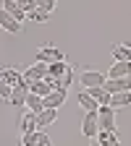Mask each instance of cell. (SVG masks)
<instances>
[{
  "label": "cell",
  "mask_w": 131,
  "mask_h": 146,
  "mask_svg": "<svg viewBox=\"0 0 131 146\" xmlns=\"http://www.w3.org/2000/svg\"><path fill=\"white\" fill-rule=\"evenodd\" d=\"M126 47H128V50H131V39H128V42H126Z\"/></svg>",
  "instance_id": "obj_29"
},
{
  "label": "cell",
  "mask_w": 131,
  "mask_h": 146,
  "mask_svg": "<svg viewBox=\"0 0 131 146\" xmlns=\"http://www.w3.org/2000/svg\"><path fill=\"white\" fill-rule=\"evenodd\" d=\"M47 78V65L45 63H34L24 70V81L26 84H34V81H45Z\"/></svg>",
  "instance_id": "obj_5"
},
{
  "label": "cell",
  "mask_w": 131,
  "mask_h": 146,
  "mask_svg": "<svg viewBox=\"0 0 131 146\" xmlns=\"http://www.w3.org/2000/svg\"><path fill=\"white\" fill-rule=\"evenodd\" d=\"M29 91H32V94H37V97H42V99L52 94V89H50L47 81H34V84H29Z\"/></svg>",
  "instance_id": "obj_18"
},
{
  "label": "cell",
  "mask_w": 131,
  "mask_h": 146,
  "mask_svg": "<svg viewBox=\"0 0 131 146\" xmlns=\"http://www.w3.org/2000/svg\"><path fill=\"white\" fill-rule=\"evenodd\" d=\"M37 146H52V143H50V136H47L45 131H40V143H37Z\"/></svg>",
  "instance_id": "obj_28"
},
{
  "label": "cell",
  "mask_w": 131,
  "mask_h": 146,
  "mask_svg": "<svg viewBox=\"0 0 131 146\" xmlns=\"http://www.w3.org/2000/svg\"><path fill=\"white\" fill-rule=\"evenodd\" d=\"M110 107H113V110L131 107V91H123V94H113V99H110Z\"/></svg>",
  "instance_id": "obj_20"
},
{
  "label": "cell",
  "mask_w": 131,
  "mask_h": 146,
  "mask_svg": "<svg viewBox=\"0 0 131 146\" xmlns=\"http://www.w3.org/2000/svg\"><path fill=\"white\" fill-rule=\"evenodd\" d=\"M107 81V73H100V70H81L79 73V84H81V91L87 89H97V86H105Z\"/></svg>",
  "instance_id": "obj_1"
},
{
  "label": "cell",
  "mask_w": 131,
  "mask_h": 146,
  "mask_svg": "<svg viewBox=\"0 0 131 146\" xmlns=\"http://www.w3.org/2000/svg\"><path fill=\"white\" fill-rule=\"evenodd\" d=\"M26 110H29V112H34V115H40L42 110H45V99L29 91V97H26Z\"/></svg>",
  "instance_id": "obj_17"
},
{
  "label": "cell",
  "mask_w": 131,
  "mask_h": 146,
  "mask_svg": "<svg viewBox=\"0 0 131 146\" xmlns=\"http://www.w3.org/2000/svg\"><path fill=\"white\" fill-rule=\"evenodd\" d=\"M113 58L116 63H131V50L126 44H113Z\"/></svg>",
  "instance_id": "obj_19"
},
{
  "label": "cell",
  "mask_w": 131,
  "mask_h": 146,
  "mask_svg": "<svg viewBox=\"0 0 131 146\" xmlns=\"http://www.w3.org/2000/svg\"><path fill=\"white\" fill-rule=\"evenodd\" d=\"M68 68H71L68 63H52V65H47V76H52V78L60 81L66 73H68Z\"/></svg>",
  "instance_id": "obj_21"
},
{
  "label": "cell",
  "mask_w": 131,
  "mask_h": 146,
  "mask_svg": "<svg viewBox=\"0 0 131 146\" xmlns=\"http://www.w3.org/2000/svg\"><path fill=\"white\" fill-rule=\"evenodd\" d=\"M97 123H100V131H116V110L113 107H100L97 110Z\"/></svg>",
  "instance_id": "obj_4"
},
{
  "label": "cell",
  "mask_w": 131,
  "mask_h": 146,
  "mask_svg": "<svg viewBox=\"0 0 131 146\" xmlns=\"http://www.w3.org/2000/svg\"><path fill=\"white\" fill-rule=\"evenodd\" d=\"M26 97H29V84L24 81L21 86H16L13 89V94H11V107H26Z\"/></svg>",
  "instance_id": "obj_8"
},
{
  "label": "cell",
  "mask_w": 131,
  "mask_h": 146,
  "mask_svg": "<svg viewBox=\"0 0 131 146\" xmlns=\"http://www.w3.org/2000/svg\"><path fill=\"white\" fill-rule=\"evenodd\" d=\"M73 78H76V73H73V68H68V73L60 78V89H63V91H68V86L73 84Z\"/></svg>",
  "instance_id": "obj_24"
},
{
  "label": "cell",
  "mask_w": 131,
  "mask_h": 146,
  "mask_svg": "<svg viewBox=\"0 0 131 146\" xmlns=\"http://www.w3.org/2000/svg\"><path fill=\"white\" fill-rule=\"evenodd\" d=\"M87 94L95 99L100 107H110V99H113V94L105 89V86H97V89H87Z\"/></svg>",
  "instance_id": "obj_10"
},
{
  "label": "cell",
  "mask_w": 131,
  "mask_h": 146,
  "mask_svg": "<svg viewBox=\"0 0 131 146\" xmlns=\"http://www.w3.org/2000/svg\"><path fill=\"white\" fill-rule=\"evenodd\" d=\"M40 143V131L37 133H26V136H21V146H37Z\"/></svg>",
  "instance_id": "obj_23"
},
{
  "label": "cell",
  "mask_w": 131,
  "mask_h": 146,
  "mask_svg": "<svg viewBox=\"0 0 131 146\" xmlns=\"http://www.w3.org/2000/svg\"><path fill=\"white\" fill-rule=\"evenodd\" d=\"M131 76V63H113L107 70V78H128Z\"/></svg>",
  "instance_id": "obj_13"
},
{
  "label": "cell",
  "mask_w": 131,
  "mask_h": 146,
  "mask_svg": "<svg viewBox=\"0 0 131 146\" xmlns=\"http://www.w3.org/2000/svg\"><path fill=\"white\" fill-rule=\"evenodd\" d=\"M79 104L84 107V112H97V110H100V104L92 99L87 91H79Z\"/></svg>",
  "instance_id": "obj_22"
},
{
  "label": "cell",
  "mask_w": 131,
  "mask_h": 146,
  "mask_svg": "<svg viewBox=\"0 0 131 146\" xmlns=\"http://www.w3.org/2000/svg\"><path fill=\"white\" fill-rule=\"evenodd\" d=\"M0 78H3L8 86H21L24 84V70H18V68H0Z\"/></svg>",
  "instance_id": "obj_6"
},
{
  "label": "cell",
  "mask_w": 131,
  "mask_h": 146,
  "mask_svg": "<svg viewBox=\"0 0 131 146\" xmlns=\"http://www.w3.org/2000/svg\"><path fill=\"white\" fill-rule=\"evenodd\" d=\"M11 94H13V86H8L3 78H0V99H11Z\"/></svg>",
  "instance_id": "obj_25"
},
{
  "label": "cell",
  "mask_w": 131,
  "mask_h": 146,
  "mask_svg": "<svg viewBox=\"0 0 131 146\" xmlns=\"http://www.w3.org/2000/svg\"><path fill=\"white\" fill-rule=\"evenodd\" d=\"M81 133H84L89 141H97V136H100L97 112H87V115H84V120H81Z\"/></svg>",
  "instance_id": "obj_3"
},
{
  "label": "cell",
  "mask_w": 131,
  "mask_h": 146,
  "mask_svg": "<svg viewBox=\"0 0 131 146\" xmlns=\"http://www.w3.org/2000/svg\"><path fill=\"white\" fill-rule=\"evenodd\" d=\"M105 89L110 94H123V91H131V78H107Z\"/></svg>",
  "instance_id": "obj_9"
},
{
  "label": "cell",
  "mask_w": 131,
  "mask_h": 146,
  "mask_svg": "<svg viewBox=\"0 0 131 146\" xmlns=\"http://www.w3.org/2000/svg\"><path fill=\"white\" fill-rule=\"evenodd\" d=\"M55 5H58L55 0H40V11H45V13H52Z\"/></svg>",
  "instance_id": "obj_27"
},
{
  "label": "cell",
  "mask_w": 131,
  "mask_h": 146,
  "mask_svg": "<svg viewBox=\"0 0 131 146\" xmlns=\"http://www.w3.org/2000/svg\"><path fill=\"white\" fill-rule=\"evenodd\" d=\"M97 141H100V146H121V141H118V131H100Z\"/></svg>",
  "instance_id": "obj_16"
},
{
  "label": "cell",
  "mask_w": 131,
  "mask_h": 146,
  "mask_svg": "<svg viewBox=\"0 0 131 146\" xmlns=\"http://www.w3.org/2000/svg\"><path fill=\"white\" fill-rule=\"evenodd\" d=\"M66 99H68V91H52L50 97H45V110H60L63 104H66Z\"/></svg>",
  "instance_id": "obj_12"
},
{
  "label": "cell",
  "mask_w": 131,
  "mask_h": 146,
  "mask_svg": "<svg viewBox=\"0 0 131 146\" xmlns=\"http://www.w3.org/2000/svg\"><path fill=\"white\" fill-rule=\"evenodd\" d=\"M37 63H45V65H52V63H66V55H63L58 47L45 44V47L37 50Z\"/></svg>",
  "instance_id": "obj_2"
},
{
  "label": "cell",
  "mask_w": 131,
  "mask_h": 146,
  "mask_svg": "<svg viewBox=\"0 0 131 146\" xmlns=\"http://www.w3.org/2000/svg\"><path fill=\"white\" fill-rule=\"evenodd\" d=\"M29 18H32V21H37V24H45L47 18H50V13H45V11H34V13H29Z\"/></svg>",
  "instance_id": "obj_26"
},
{
  "label": "cell",
  "mask_w": 131,
  "mask_h": 146,
  "mask_svg": "<svg viewBox=\"0 0 131 146\" xmlns=\"http://www.w3.org/2000/svg\"><path fill=\"white\" fill-rule=\"evenodd\" d=\"M55 120H58V110H42V112L37 115V128H40V131H45V128L52 125Z\"/></svg>",
  "instance_id": "obj_14"
},
{
  "label": "cell",
  "mask_w": 131,
  "mask_h": 146,
  "mask_svg": "<svg viewBox=\"0 0 131 146\" xmlns=\"http://www.w3.org/2000/svg\"><path fill=\"white\" fill-rule=\"evenodd\" d=\"M18 131H21V136H26V133H37V131H40V128H37V115L26 110V115H21Z\"/></svg>",
  "instance_id": "obj_11"
},
{
  "label": "cell",
  "mask_w": 131,
  "mask_h": 146,
  "mask_svg": "<svg viewBox=\"0 0 131 146\" xmlns=\"http://www.w3.org/2000/svg\"><path fill=\"white\" fill-rule=\"evenodd\" d=\"M0 29H5V31H11V34H21V31H24V24H18L8 11L0 8Z\"/></svg>",
  "instance_id": "obj_7"
},
{
  "label": "cell",
  "mask_w": 131,
  "mask_h": 146,
  "mask_svg": "<svg viewBox=\"0 0 131 146\" xmlns=\"http://www.w3.org/2000/svg\"><path fill=\"white\" fill-rule=\"evenodd\" d=\"M3 11H8L18 24H24V18H26V13L21 11V3H16V0H5V3H3Z\"/></svg>",
  "instance_id": "obj_15"
}]
</instances>
